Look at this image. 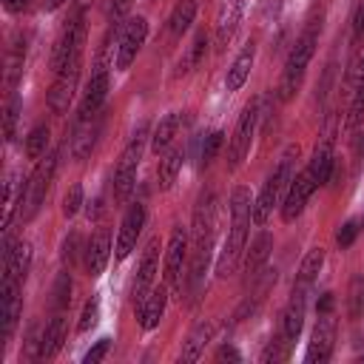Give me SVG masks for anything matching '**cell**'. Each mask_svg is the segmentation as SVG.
<instances>
[{
	"instance_id": "obj_49",
	"label": "cell",
	"mask_w": 364,
	"mask_h": 364,
	"mask_svg": "<svg viewBox=\"0 0 364 364\" xmlns=\"http://www.w3.org/2000/svg\"><path fill=\"white\" fill-rule=\"evenodd\" d=\"M333 304H336L333 293H321V299L316 301V310H318V316H327V313L333 310Z\"/></svg>"
},
{
	"instance_id": "obj_51",
	"label": "cell",
	"mask_w": 364,
	"mask_h": 364,
	"mask_svg": "<svg viewBox=\"0 0 364 364\" xmlns=\"http://www.w3.org/2000/svg\"><path fill=\"white\" fill-rule=\"evenodd\" d=\"M3 6H6L9 14H20V11L28 9V0H3Z\"/></svg>"
},
{
	"instance_id": "obj_26",
	"label": "cell",
	"mask_w": 364,
	"mask_h": 364,
	"mask_svg": "<svg viewBox=\"0 0 364 364\" xmlns=\"http://www.w3.org/2000/svg\"><path fill=\"white\" fill-rule=\"evenodd\" d=\"M179 125H182V114H179V111L165 114V117L156 122L154 134H151V148H154L156 154H159V151H168L171 142H173L176 134H179Z\"/></svg>"
},
{
	"instance_id": "obj_28",
	"label": "cell",
	"mask_w": 364,
	"mask_h": 364,
	"mask_svg": "<svg viewBox=\"0 0 364 364\" xmlns=\"http://www.w3.org/2000/svg\"><path fill=\"white\" fill-rule=\"evenodd\" d=\"M213 321H199L193 330H191V336L185 338V344H182V353H179V358L182 361H196L199 355H202V350H205V344L210 341V336H213Z\"/></svg>"
},
{
	"instance_id": "obj_42",
	"label": "cell",
	"mask_w": 364,
	"mask_h": 364,
	"mask_svg": "<svg viewBox=\"0 0 364 364\" xmlns=\"http://www.w3.org/2000/svg\"><path fill=\"white\" fill-rule=\"evenodd\" d=\"M97 318H100V299L91 296V299L85 301V307H82V316H80V321H77V330H80V333H88V330L97 324Z\"/></svg>"
},
{
	"instance_id": "obj_5",
	"label": "cell",
	"mask_w": 364,
	"mask_h": 364,
	"mask_svg": "<svg viewBox=\"0 0 364 364\" xmlns=\"http://www.w3.org/2000/svg\"><path fill=\"white\" fill-rule=\"evenodd\" d=\"M57 162H60V154H48L46 159H37L31 176L23 185V196H20V219L23 222H31L40 213V208H43V202L48 196V188H51Z\"/></svg>"
},
{
	"instance_id": "obj_3",
	"label": "cell",
	"mask_w": 364,
	"mask_h": 364,
	"mask_svg": "<svg viewBox=\"0 0 364 364\" xmlns=\"http://www.w3.org/2000/svg\"><path fill=\"white\" fill-rule=\"evenodd\" d=\"M296 154H299V148H287V151L282 154L276 171L267 176V182L262 185L259 196L253 199L250 219H253L256 225H264V222L270 219L273 208L284 199V193H287V188H290V182H293V159H296Z\"/></svg>"
},
{
	"instance_id": "obj_39",
	"label": "cell",
	"mask_w": 364,
	"mask_h": 364,
	"mask_svg": "<svg viewBox=\"0 0 364 364\" xmlns=\"http://www.w3.org/2000/svg\"><path fill=\"white\" fill-rule=\"evenodd\" d=\"M17 119H20V97L11 94V100L6 105V117H3V131H6V139L9 142L17 136Z\"/></svg>"
},
{
	"instance_id": "obj_45",
	"label": "cell",
	"mask_w": 364,
	"mask_h": 364,
	"mask_svg": "<svg viewBox=\"0 0 364 364\" xmlns=\"http://www.w3.org/2000/svg\"><path fill=\"white\" fill-rule=\"evenodd\" d=\"M355 236H358V222H355V219H350V222H344V225L338 228L336 242H338V247H350V245L355 242Z\"/></svg>"
},
{
	"instance_id": "obj_31",
	"label": "cell",
	"mask_w": 364,
	"mask_h": 364,
	"mask_svg": "<svg viewBox=\"0 0 364 364\" xmlns=\"http://www.w3.org/2000/svg\"><path fill=\"white\" fill-rule=\"evenodd\" d=\"M145 142H148V125L142 122L136 131H134V136L128 139V145H125V151H122V156H119V168H139V159H142V154H145Z\"/></svg>"
},
{
	"instance_id": "obj_34",
	"label": "cell",
	"mask_w": 364,
	"mask_h": 364,
	"mask_svg": "<svg viewBox=\"0 0 364 364\" xmlns=\"http://www.w3.org/2000/svg\"><path fill=\"white\" fill-rule=\"evenodd\" d=\"M48 136H51L48 125H34L26 136V156L28 159H43L46 148H48Z\"/></svg>"
},
{
	"instance_id": "obj_16",
	"label": "cell",
	"mask_w": 364,
	"mask_h": 364,
	"mask_svg": "<svg viewBox=\"0 0 364 364\" xmlns=\"http://www.w3.org/2000/svg\"><path fill=\"white\" fill-rule=\"evenodd\" d=\"M333 347H336V318L327 313V316L318 318V324H316V330H313V336H310L304 361H310V364H324V361H330Z\"/></svg>"
},
{
	"instance_id": "obj_24",
	"label": "cell",
	"mask_w": 364,
	"mask_h": 364,
	"mask_svg": "<svg viewBox=\"0 0 364 364\" xmlns=\"http://www.w3.org/2000/svg\"><path fill=\"white\" fill-rule=\"evenodd\" d=\"M253 60H256V46L247 43V46L236 54V60L230 63V68H228V74H225L228 91H239V88L245 85V80H247V74H250V68H253Z\"/></svg>"
},
{
	"instance_id": "obj_43",
	"label": "cell",
	"mask_w": 364,
	"mask_h": 364,
	"mask_svg": "<svg viewBox=\"0 0 364 364\" xmlns=\"http://www.w3.org/2000/svg\"><path fill=\"white\" fill-rule=\"evenodd\" d=\"M287 344H290V341H287L284 336H279V338H273V341L262 350L259 358H262L264 364H270V361H284V358H287Z\"/></svg>"
},
{
	"instance_id": "obj_22",
	"label": "cell",
	"mask_w": 364,
	"mask_h": 364,
	"mask_svg": "<svg viewBox=\"0 0 364 364\" xmlns=\"http://www.w3.org/2000/svg\"><path fill=\"white\" fill-rule=\"evenodd\" d=\"M23 287H11V290H0V338L9 341L14 327H17V318L23 313V296H20Z\"/></svg>"
},
{
	"instance_id": "obj_50",
	"label": "cell",
	"mask_w": 364,
	"mask_h": 364,
	"mask_svg": "<svg viewBox=\"0 0 364 364\" xmlns=\"http://www.w3.org/2000/svg\"><path fill=\"white\" fill-rule=\"evenodd\" d=\"M228 358H230V361H239L242 355H239V353H236L230 344H225V347H219V353H216V361H228Z\"/></svg>"
},
{
	"instance_id": "obj_1",
	"label": "cell",
	"mask_w": 364,
	"mask_h": 364,
	"mask_svg": "<svg viewBox=\"0 0 364 364\" xmlns=\"http://www.w3.org/2000/svg\"><path fill=\"white\" fill-rule=\"evenodd\" d=\"M213 225H216V199L213 193H202L196 208H193V228H191V270H188V282L185 290L193 296L205 279L208 262H210V250H213Z\"/></svg>"
},
{
	"instance_id": "obj_35",
	"label": "cell",
	"mask_w": 364,
	"mask_h": 364,
	"mask_svg": "<svg viewBox=\"0 0 364 364\" xmlns=\"http://www.w3.org/2000/svg\"><path fill=\"white\" fill-rule=\"evenodd\" d=\"M205 46H208V34H205V31H196V34H193V43L188 46L185 60H179V74H188L191 68H196V65L202 63V57H205Z\"/></svg>"
},
{
	"instance_id": "obj_10",
	"label": "cell",
	"mask_w": 364,
	"mask_h": 364,
	"mask_svg": "<svg viewBox=\"0 0 364 364\" xmlns=\"http://www.w3.org/2000/svg\"><path fill=\"white\" fill-rule=\"evenodd\" d=\"M105 46L108 40L102 43V51L97 57V65H94V74L85 85V94H82V102H80V114L77 119H88V117H97L105 97H108V68H105Z\"/></svg>"
},
{
	"instance_id": "obj_38",
	"label": "cell",
	"mask_w": 364,
	"mask_h": 364,
	"mask_svg": "<svg viewBox=\"0 0 364 364\" xmlns=\"http://www.w3.org/2000/svg\"><path fill=\"white\" fill-rule=\"evenodd\" d=\"M68 301H71V273L65 270V273H60L57 282H54V310H57V313L65 310Z\"/></svg>"
},
{
	"instance_id": "obj_12",
	"label": "cell",
	"mask_w": 364,
	"mask_h": 364,
	"mask_svg": "<svg viewBox=\"0 0 364 364\" xmlns=\"http://www.w3.org/2000/svg\"><path fill=\"white\" fill-rule=\"evenodd\" d=\"M145 37H148V20H145V17H131V20L122 26L119 40H117V57H114V63H117L119 71H125V68L136 60V54H139Z\"/></svg>"
},
{
	"instance_id": "obj_11",
	"label": "cell",
	"mask_w": 364,
	"mask_h": 364,
	"mask_svg": "<svg viewBox=\"0 0 364 364\" xmlns=\"http://www.w3.org/2000/svg\"><path fill=\"white\" fill-rule=\"evenodd\" d=\"M82 46H85V17L77 14L60 34L57 46H54V54H51V71L57 74L68 60L74 57H82Z\"/></svg>"
},
{
	"instance_id": "obj_53",
	"label": "cell",
	"mask_w": 364,
	"mask_h": 364,
	"mask_svg": "<svg viewBox=\"0 0 364 364\" xmlns=\"http://www.w3.org/2000/svg\"><path fill=\"white\" fill-rule=\"evenodd\" d=\"M361 136H364V134H361ZM361 151H364V139H361Z\"/></svg>"
},
{
	"instance_id": "obj_27",
	"label": "cell",
	"mask_w": 364,
	"mask_h": 364,
	"mask_svg": "<svg viewBox=\"0 0 364 364\" xmlns=\"http://www.w3.org/2000/svg\"><path fill=\"white\" fill-rule=\"evenodd\" d=\"M63 341H65V316H63V313H57V316H54V318L46 324V330H43L40 361H43V358H54V355L60 353Z\"/></svg>"
},
{
	"instance_id": "obj_33",
	"label": "cell",
	"mask_w": 364,
	"mask_h": 364,
	"mask_svg": "<svg viewBox=\"0 0 364 364\" xmlns=\"http://www.w3.org/2000/svg\"><path fill=\"white\" fill-rule=\"evenodd\" d=\"M134 185H136V168H119L117 165V171H114V199L119 205L131 199Z\"/></svg>"
},
{
	"instance_id": "obj_17",
	"label": "cell",
	"mask_w": 364,
	"mask_h": 364,
	"mask_svg": "<svg viewBox=\"0 0 364 364\" xmlns=\"http://www.w3.org/2000/svg\"><path fill=\"white\" fill-rule=\"evenodd\" d=\"M108 259H111V230L108 228H97L91 233V239L85 242V253H82L85 273L88 276H100L105 270Z\"/></svg>"
},
{
	"instance_id": "obj_32",
	"label": "cell",
	"mask_w": 364,
	"mask_h": 364,
	"mask_svg": "<svg viewBox=\"0 0 364 364\" xmlns=\"http://www.w3.org/2000/svg\"><path fill=\"white\" fill-rule=\"evenodd\" d=\"M193 17H196V3H193V0H182V3H176L173 14H171V20H168L171 34H173V37H182V34L191 28Z\"/></svg>"
},
{
	"instance_id": "obj_46",
	"label": "cell",
	"mask_w": 364,
	"mask_h": 364,
	"mask_svg": "<svg viewBox=\"0 0 364 364\" xmlns=\"http://www.w3.org/2000/svg\"><path fill=\"white\" fill-rule=\"evenodd\" d=\"M108 347H111V338H100V341L82 355V361H85V364H97V361H102V358L108 355Z\"/></svg>"
},
{
	"instance_id": "obj_15",
	"label": "cell",
	"mask_w": 364,
	"mask_h": 364,
	"mask_svg": "<svg viewBox=\"0 0 364 364\" xmlns=\"http://www.w3.org/2000/svg\"><path fill=\"white\" fill-rule=\"evenodd\" d=\"M156 273H159V239L154 236V239L145 245L142 259H139V267H136V279H134V287H131L134 304L142 301V299L151 293V287H154V282H156Z\"/></svg>"
},
{
	"instance_id": "obj_2",
	"label": "cell",
	"mask_w": 364,
	"mask_h": 364,
	"mask_svg": "<svg viewBox=\"0 0 364 364\" xmlns=\"http://www.w3.org/2000/svg\"><path fill=\"white\" fill-rule=\"evenodd\" d=\"M250 210H253V202H250V191L247 188H233L230 193V230H228V239L222 245V253L216 259V276L219 279H228L242 253H245V245H247V228H250Z\"/></svg>"
},
{
	"instance_id": "obj_7",
	"label": "cell",
	"mask_w": 364,
	"mask_h": 364,
	"mask_svg": "<svg viewBox=\"0 0 364 364\" xmlns=\"http://www.w3.org/2000/svg\"><path fill=\"white\" fill-rule=\"evenodd\" d=\"M28 264H31V245L26 239H17V242L6 239L3 242V282H0V290L23 287Z\"/></svg>"
},
{
	"instance_id": "obj_41",
	"label": "cell",
	"mask_w": 364,
	"mask_h": 364,
	"mask_svg": "<svg viewBox=\"0 0 364 364\" xmlns=\"http://www.w3.org/2000/svg\"><path fill=\"white\" fill-rule=\"evenodd\" d=\"M82 205H85L82 185H71V188H68V193L63 196V216H77Z\"/></svg>"
},
{
	"instance_id": "obj_29",
	"label": "cell",
	"mask_w": 364,
	"mask_h": 364,
	"mask_svg": "<svg viewBox=\"0 0 364 364\" xmlns=\"http://www.w3.org/2000/svg\"><path fill=\"white\" fill-rule=\"evenodd\" d=\"M182 159H185V151L182 148H171L162 159H159V168H156V179H159V191H168L173 188L179 171H182Z\"/></svg>"
},
{
	"instance_id": "obj_13",
	"label": "cell",
	"mask_w": 364,
	"mask_h": 364,
	"mask_svg": "<svg viewBox=\"0 0 364 364\" xmlns=\"http://www.w3.org/2000/svg\"><path fill=\"white\" fill-rule=\"evenodd\" d=\"M316 188L318 185H316V179H313V173L307 168L293 173V182H290V188H287V193L282 199V219L284 222H296L301 216V210L307 208V199L313 196Z\"/></svg>"
},
{
	"instance_id": "obj_23",
	"label": "cell",
	"mask_w": 364,
	"mask_h": 364,
	"mask_svg": "<svg viewBox=\"0 0 364 364\" xmlns=\"http://www.w3.org/2000/svg\"><path fill=\"white\" fill-rule=\"evenodd\" d=\"M304 299H307V290L293 287V296H290V301L284 307V316H282V336L290 344L301 336V327H304Z\"/></svg>"
},
{
	"instance_id": "obj_37",
	"label": "cell",
	"mask_w": 364,
	"mask_h": 364,
	"mask_svg": "<svg viewBox=\"0 0 364 364\" xmlns=\"http://www.w3.org/2000/svg\"><path fill=\"white\" fill-rule=\"evenodd\" d=\"M222 139H225L222 131H210V134L202 139V148H199V162H202V165H210V162L216 159V154H219V148H222Z\"/></svg>"
},
{
	"instance_id": "obj_6",
	"label": "cell",
	"mask_w": 364,
	"mask_h": 364,
	"mask_svg": "<svg viewBox=\"0 0 364 364\" xmlns=\"http://www.w3.org/2000/svg\"><path fill=\"white\" fill-rule=\"evenodd\" d=\"M259 105H262V100L253 97V100L242 108V114H239V122H236L233 136H230V142H228V171L239 168L242 159H245V154L250 151V142H253V134H256V125H259V117H262Z\"/></svg>"
},
{
	"instance_id": "obj_44",
	"label": "cell",
	"mask_w": 364,
	"mask_h": 364,
	"mask_svg": "<svg viewBox=\"0 0 364 364\" xmlns=\"http://www.w3.org/2000/svg\"><path fill=\"white\" fill-rule=\"evenodd\" d=\"M364 313V279H353L350 284V316L358 318Z\"/></svg>"
},
{
	"instance_id": "obj_19",
	"label": "cell",
	"mask_w": 364,
	"mask_h": 364,
	"mask_svg": "<svg viewBox=\"0 0 364 364\" xmlns=\"http://www.w3.org/2000/svg\"><path fill=\"white\" fill-rule=\"evenodd\" d=\"M100 131H102V114L88 117V119H77L74 134H71V156H74L77 162H82V159L94 151Z\"/></svg>"
},
{
	"instance_id": "obj_21",
	"label": "cell",
	"mask_w": 364,
	"mask_h": 364,
	"mask_svg": "<svg viewBox=\"0 0 364 364\" xmlns=\"http://www.w3.org/2000/svg\"><path fill=\"white\" fill-rule=\"evenodd\" d=\"M242 11H245V0H222L216 14V48H225L233 40L242 23Z\"/></svg>"
},
{
	"instance_id": "obj_52",
	"label": "cell",
	"mask_w": 364,
	"mask_h": 364,
	"mask_svg": "<svg viewBox=\"0 0 364 364\" xmlns=\"http://www.w3.org/2000/svg\"><path fill=\"white\" fill-rule=\"evenodd\" d=\"M63 3H65V0H40V6H43L46 11H57Z\"/></svg>"
},
{
	"instance_id": "obj_30",
	"label": "cell",
	"mask_w": 364,
	"mask_h": 364,
	"mask_svg": "<svg viewBox=\"0 0 364 364\" xmlns=\"http://www.w3.org/2000/svg\"><path fill=\"white\" fill-rule=\"evenodd\" d=\"M321 264H324V250H321V247L307 250V256H304L301 264H299V273H296V284H293V287L310 290V284H313L316 276L321 273Z\"/></svg>"
},
{
	"instance_id": "obj_8",
	"label": "cell",
	"mask_w": 364,
	"mask_h": 364,
	"mask_svg": "<svg viewBox=\"0 0 364 364\" xmlns=\"http://www.w3.org/2000/svg\"><path fill=\"white\" fill-rule=\"evenodd\" d=\"M188 256H191V239H188V230L185 228H173L171 233V242H168V250H165V284L168 287H176L182 293L185 282H182V273H185V264H188Z\"/></svg>"
},
{
	"instance_id": "obj_48",
	"label": "cell",
	"mask_w": 364,
	"mask_h": 364,
	"mask_svg": "<svg viewBox=\"0 0 364 364\" xmlns=\"http://www.w3.org/2000/svg\"><path fill=\"white\" fill-rule=\"evenodd\" d=\"M353 28H355V37H364V0H358V6H355Z\"/></svg>"
},
{
	"instance_id": "obj_20",
	"label": "cell",
	"mask_w": 364,
	"mask_h": 364,
	"mask_svg": "<svg viewBox=\"0 0 364 364\" xmlns=\"http://www.w3.org/2000/svg\"><path fill=\"white\" fill-rule=\"evenodd\" d=\"M165 304H168V284H159V287H151V293L136 301V321L142 330H154L165 313Z\"/></svg>"
},
{
	"instance_id": "obj_36",
	"label": "cell",
	"mask_w": 364,
	"mask_h": 364,
	"mask_svg": "<svg viewBox=\"0 0 364 364\" xmlns=\"http://www.w3.org/2000/svg\"><path fill=\"white\" fill-rule=\"evenodd\" d=\"M361 119H364V60H361V80L355 85V94H353V102L347 111V128H355Z\"/></svg>"
},
{
	"instance_id": "obj_9",
	"label": "cell",
	"mask_w": 364,
	"mask_h": 364,
	"mask_svg": "<svg viewBox=\"0 0 364 364\" xmlns=\"http://www.w3.org/2000/svg\"><path fill=\"white\" fill-rule=\"evenodd\" d=\"M80 68H82V57H74L68 60L57 74H54V82L48 88V108L54 114H65L71 100H74V91H77V80H80Z\"/></svg>"
},
{
	"instance_id": "obj_47",
	"label": "cell",
	"mask_w": 364,
	"mask_h": 364,
	"mask_svg": "<svg viewBox=\"0 0 364 364\" xmlns=\"http://www.w3.org/2000/svg\"><path fill=\"white\" fill-rule=\"evenodd\" d=\"M134 0H111V23H119L131 11Z\"/></svg>"
},
{
	"instance_id": "obj_18",
	"label": "cell",
	"mask_w": 364,
	"mask_h": 364,
	"mask_svg": "<svg viewBox=\"0 0 364 364\" xmlns=\"http://www.w3.org/2000/svg\"><path fill=\"white\" fill-rule=\"evenodd\" d=\"M333 119L327 122V128H324V134H321V139H318V145H316V151H313V159L307 162V171L313 173V179H316V185H327L330 182V173H333Z\"/></svg>"
},
{
	"instance_id": "obj_14",
	"label": "cell",
	"mask_w": 364,
	"mask_h": 364,
	"mask_svg": "<svg viewBox=\"0 0 364 364\" xmlns=\"http://www.w3.org/2000/svg\"><path fill=\"white\" fill-rule=\"evenodd\" d=\"M142 228H145V205L142 202H134L125 210L122 222H119V233H117V245H114V256L119 262L128 259V253L136 247V239H139Z\"/></svg>"
},
{
	"instance_id": "obj_25",
	"label": "cell",
	"mask_w": 364,
	"mask_h": 364,
	"mask_svg": "<svg viewBox=\"0 0 364 364\" xmlns=\"http://www.w3.org/2000/svg\"><path fill=\"white\" fill-rule=\"evenodd\" d=\"M270 250H273V236L267 233V230H262L253 242H250V250H247V256H245V273H247V279H256L259 276V270L267 264V259H270Z\"/></svg>"
},
{
	"instance_id": "obj_40",
	"label": "cell",
	"mask_w": 364,
	"mask_h": 364,
	"mask_svg": "<svg viewBox=\"0 0 364 364\" xmlns=\"http://www.w3.org/2000/svg\"><path fill=\"white\" fill-rule=\"evenodd\" d=\"M80 253H85V247H82L80 233L74 230V233H68V236L63 239V262H65L68 267H74V264H77V259H80Z\"/></svg>"
},
{
	"instance_id": "obj_4",
	"label": "cell",
	"mask_w": 364,
	"mask_h": 364,
	"mask_svg": "<svg viewBox=\"0 0 364 364\" xmlns=\"http://www.w3.org/2000/svg\"><path fill=\"white\" fill-rule=\"evenodd\" d=\"M318 26L316 23H310L304 31H301V37L296 40V46L290 48V54H287V63H284V71H282V82H279V100L282 102H287L296 91H299V85H301V80H304V71H307V65H310V60H313V51H316V46H318Z\"/></svg>"
}]
</instances>
